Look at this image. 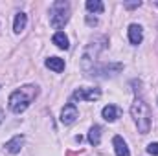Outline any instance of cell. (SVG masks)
I'll return each mask as SVG.
<instances>
[{
  "label": "cell",
  "mask_w": 158,
  "mask_h": 156,
  "mask_svg": "<svg viewBox=\"0 0 158 156\" xmlns=\"http://www.w3.org/2000/svg\"><path fill=\"white\" fill-rule=\"evenodd\" d=\"M37 96H39V86L37 84H24V86H20L19 90L11 92V96L7 99L9 110L15 112V114H22L33 103V99Z\"/></svg>",
  "instance_id": "1"
},
{
  "label": "cell",
  "mask_w": 158,
  "mask_h": 156,
  "mask_svg": "<svg viewBox=\"0 0 158 156\" xmlns=\"http://www.w3.org/2000/svg\"><path fill=\"white\" fill-rule=\"evenodd\" d=\"M131 116L134 119L140 134H147L151 130V109H149V105L143 99L136 97L132 101V105H131Z\"/></svg>",
  "instance_id": "2"
},
{
  "label": "cell",
  "mask_w": 158,
  "mask_h": 156,
  "mask_svg": "<svg viewBox=\"0 0 158 156\" xmlns=\"http://www.w3.org/2000/svg\"><path fill=\"white\" fill-rule=\"evenodd\" d=\"M107 37H99V39H94L83 51V57H81V68L85 72H94V64L99 57V53L105 50L107 46Z\"/></svg>",
  "instance_id": "3"
},
{
  "label": "cell",
  "mask_w": 158,
  "mask_h": 156,
  "mask_svg": "<svg viewBox=\"0 0 158 156\" xmlns=\"http://www.w3.org/2000/svg\"><path fill=\"white\" fill-rule=\"evenodd\" d=\"M70 20V4L66 0H57L50 7V24L55 30H61Z\"/></svg>",
  "instance_id": "4"
},
{
  "label": "cell",
  "mask_w": 158,
  "mask_h": 156,
  "mask_svg": "<svg viewBox=\"0 0 158 156\" xmlns=\"http://www.w3.org/2000/svg\"><path fill=\"white\" fill-rule=\"evenodd\" d=\"M101 97L99 88H77L72 96L74 101H98Z\"/></svg>",
  "instance_id": "5"
},
{
  "label": "cell",
  "mask_w": 158,
  "mask_h": 156,
  "mask_svg": "<svg viewBox=\"0 0 158 156\" xmlns=\"http://www.w3.org/2000/svg\"><path fill=\"white\" fill-rule=\"evenodd\" d=\"M77 117H79V112H77V107L74 103L64 105V109L61 110V123L63 125H72V123H76Z\"/></svg>",
  "instance_id": "6"
},
{
  "label": "cell",
  "mask_w": 158,
  "mask_h": 156,
  "mask_svg": "<svg viewBox=\"0 0 158 156\" xmlns=\"http://www.w3.org/2000/svg\"><path fill=\"white\" fill-rule=\"evenodd\" d=\"M127 35H129V42L132 46H138L143 40V28L140 24H131L129 30H127Z\"/></svg>",
  "instance_id": "7"
},
{
  "label": "cell",
  "mask_w": 158,
  "mask_h": 156,
  "mask_svg": "<svg viewBox=\"0 0 158 156\" xmlns=\"http://www.w3.org/2000/svg\"><path fill=\"white\" fill-rule=\"evenodd\" d=\"M22 145H24V136L22 134H17V136H13L9 142H6V151L9 153V154H19L20 153V149H22Z\"/></svg>",
  "instance_id": "8"
},
{
  "label": "cell",
  "mask_w": 158,
  "mask_h": 156,
  "mask_svg": "<svg viewBox=\"0 0 158 156\" xmlns=\"http://www.w3.org/2000/svg\"><path fill=\"white\" fill-rule=\"evenodd\" d=\"M112 145H114V153L116 156H131V151L125 143V140L121 136H114L112 138Z\"/></svg>",
  "instance_id": "9"
},
{
  "label": "cell",
  "mask_w": 158,
  "mask_h": 156,
  "mask_svg": "<svg viewBox=\"0 0 158 156\" xmlns=\"http://www.w3.org/2000/svg\"><path fill=\"white\" fill-rule=\"evenodd\" d=\"M119 114H121V110H119L116 105H107V107L101 110V116H103V119H105V121H109V123L116 121V119L119 117Z\"/></svg>",
  "instance_id": "10"
},
{
  "label": "cell",
  "mask_w": 158,
  "mask_h": 156,
  "mask_svg": "<svg viewBox=\"0 0 158 156\" xmlns=\"http://www.w3.org/2000/svg\"><path fill=\"white\" fill-rule=\"evenodd\" d=\"M26 24H28V15L26 13H17L15 15V20H13V31L15 33H22L26 30Z\"/></svg>",
  "instance_id": "11"
},
{
  "label": "cell",
  "mask_w": 158,
  "mask_h": 156,
  "mask_svg": "<svg viewBox=\"0 0 158 156\" xmlns=\"http://www.w3.org/2000/svg\"><path fill=\"white\" fill-rule=\"evenodd\" d=\"M44 64H46V68H50V70H53L57 74H61L64 70V61L61 57H48Z\"/></svg>",
  "instance_id": "12"
},
{
  "label": "cell",
  "mask_w": 158,
  "mask_h": 156,
  "mask_svg": "<svg viewBox=\"0 0 158 156\" xmlns=\"http://www.w3.org/2000/svg\"><path fill=\"white\" fill-rule=\"evenodd\" d=\"M52 40H53V44H55L57 48H61V50H68V46H70L68 37L64 35V31H57V33L52 37Z\"/></svg>",
  "instance_id": "13"
},
{
  "label": "cell",
  "mask_w": 158,
  "mask_h": 156,
  "mask_svg": "<svg viewBox=\"0 0 158 156\" xmlns=\"http://www.w3.org/2000/svg\"><path fill=\"white\" fill-rule=\"evenodd\" d=\"M88 142L92 145H99L101 143V127L99 125L90 127V130H88Z\"/></svg>",
  "instance_id": "14"
},
{
  "label": "cell",
  "mask_w": 158,
  "mask_h": 156,
  "mask_svg": "<svg viewBox=\"0 0 158 156\" xmlns=\"http://www.w3.org/2000/svg\"><path fill=\"white\" fill-rule=\"evenodd\" d=\"M86 9L90 11V13H103L105 11V6H103V2L101 0H86Z\"/></svg>",
  "instance_id": "15"
},
{
  "label": "cell",
  "mask_w": 158,
  "mask_h": 156,
  "mask_svg": "<svg viewBox=\"0 0 158 156\" xmlns=\"http://www.w3.org/2000/svg\"><path fill=\"white\" fill-rule=\"evenodd\" d=\"M123 70V64H105L99 72L101 74H105V76H116Z\"/></svg>",
  "instance_id": "16"
},
{
  "label": "cell",
  "mask_w": 158,
  "mask_h": 156,
  "mask_svg": "<svg viewBox=\"0 0 158 156\" xmlns=\"http://www.w3.org/2000/svg\"><path fill=\"white\" fill-rule=\"evenodd\" d=\"M147 153L151 156H158V143H149L147 145Z\"/></svg>",
  "instance_id": "17"
},
{
  "label": "cell",
  "mask_w": 158,
  "mask_h": 156,
  "mask_svg": "<svg viewBox=\"0 0 158 156\" xmlns=\"http://www.w3.org/2000/svg\"><path fill=\"white\" fill-rule=\"evenodd\" d=\"M140 6H142L140 0H136V2H125V4H123L125 9H136V7H140Z\"/></svg>",
  "instance_id": "18"
},
{
  "label": "cell",
  "mask_w": 158,
  "mask_h": 156,
  "mask_svg": "<svg viewBox=\"0 0 158 156\" xmlns=\"http://www.w3.org/2000/svg\"><path fill=\"white\" fill-rule=\"evenodd\" d=\"M86 22H88V24H98V20H96V18H92V17H88V18H86Z\"/></svg>",
  "instance_id": "19"
},
{
  "label": "cell",
  "mask_w": 158,
  "mask_h": 156,
  "mask_svg": "<svg viewBox=\"0 0 158 156\" xmlns=\"http://www.w3.org/2000/svg\"><path fill=\"white\" fill-rule=\"evenodd\" d=\"M2 121H4V110L0 109V125H2Z\"/></svg>",
  "instance_id": "20"
},
{
  "label": "cell",
  "mask_w": 158,
  "mask_h": 156,
  "mask_svg": "<svg viewBox=\"0 0 158 156\" xmlns=\"http://www.w3.org/2000/svg\"><path fill=\"white\" fill-rule=\"evenodd\" d=\"M155 6H156V7H158V2H155Z\"/></svg>",
  "instance_id": "21"
}]
</instances>
